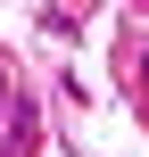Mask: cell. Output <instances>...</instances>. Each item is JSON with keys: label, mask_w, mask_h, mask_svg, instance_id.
Here are the masks:
<instances>
[{"label": "cell", "mask_w": 149, "mask_h": 157, "mask_svg": "<svg viewBox=\"0 0 149 157\" xmlns=\"http://www.w3.org/2000/svg\"><path fill=\"white\" fill-rule=\"evenodd\" d=\"M8 108H17V75L0 66V116H8Z\"/></svg>", "instance_id": "obj_1"}, {"label": "cell", "mask_w": 149, "mask_h": 157, "mask_svg": "<svg viewBox=\"0 0 149 157\" xmlns=\"http://www.w3.org/2000/svg\"><path fill=\"white\" fill-rule=\"evenodd\" d=\"M133 75H141V91H149V50H141V58H133Z\"/></svg>", "instance_id": "obj_2"}]
</instances>
